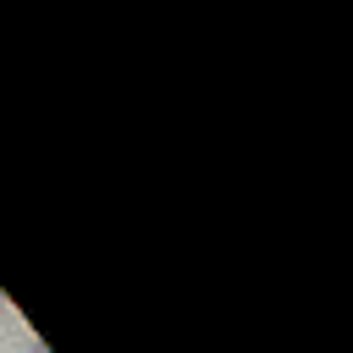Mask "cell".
Instances as JSON below:
<instances>
[{
  "label": "cell",
  "mask_w": 353,
  "mask_h": 353,
  "mask_svg": "<svg viewBox=\"0 0 353 353\" xmlns=\"http://www.w3.org/2000/svg\"><path fill=\"white\" fill-rule=\"evenodd\" d=\"M28 353H50V347H44V342H33V347H28Z\"/></svg>",
  "instance_id": "6da1fadb"
},
{
  "label": "cell",
  "mask_w": 353,
  "mask_h": 353,
  "mask_svg": "<svg viewBox=\"0 0 353 353\" xmlns=\"http://www.w3.org/2000/svg\"><path fill=\"white\" fill-rule=\"evenodd\" d=\"M0 309H6V292H0Z\"/></svg>",
  "instance_id": "7a4b0ae2"
}]
</instances>
